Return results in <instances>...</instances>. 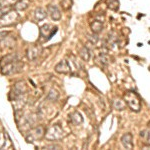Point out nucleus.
Returning a JSON list of instances; mask_svg holds the SVG:
<instances>
[{
    "label": "nucleus",
    "instance_id": "obj_1",
    "mask_svg": "<svg viewBox=\"0 0 150 150\" xmlns=\"http://www.w3.org/2000/svg\"><path fill=\"white\" fill-rule=\"evenodd\" d=\"M124 101L126 102V105L134 112H139L141 110V100L138 94L134 91H127L124 94Z\"/></svg>",
    "mask_w": 150,
    "mask_h": 150
},
{
    "label": "nucleus",
    "instance_id": "obj_2",
    "mask_svg": "<svg viewBox=\"0 0 150 150\" xmlns=\"http://www.w3.org/2000/svg\"><path fill=\"white\" fill-rule=\"evenodd\" d=\"M65 133L63 128L59 124H53L45 131V138L49 141H57L64 137Z\"/></svg>",
    "mask_w": 150,
    "mask_h": 150
},
{
    "label": "nucleus",
    "instance_id": "obj_3",
    "mask_svg": "<svg viewBox=\"0 0 150 150\" xmlns=\"http://www.w3.org/2000/svg\"><path fill=\"white\" fill-rule=\"evenodd\" d=\"M23 67V62L20 61L19 59L14 60V61L7 63L3 66L0 67V71L3 75H13L21 71Z\"/></svg>",
    "mask_w": 150,
    "mask_h": 150
},
{
    "label": "nucleus",
    "instance_id": "obj_4",
    "mask_svg": "<svg viewBox=\"0 0 150 150\" xmlns=\"http://www.w3.org/2000/svg\"><path fill=\"white\" fill-rule=\"evenodd\" d=\"M43 136H45V129L43 126L39 125V126L31 128L25 135V139L28 143H34L35 141L41 139Z\"/></svg>",
    "mask_w": 150,
    "mask_h": 150
},
{
    "label": "nucleus",
    "instance_id": "obj_5",
    "mask_svg": "<svg viewBox=\"0 0 150 150\" xmlns=\"http://www.w3.org/2000/svg\"><path fill=\"white\" fill-rule=\"evenodd\" d=\"M26 91H27V86H26L25 82L24 81L16 82L10 92V99L11 100H15V99H17L20 96L25 95Z\"/></svg>",
    "mask_w": 150,
    "mask_h": 150
},
{
    "label": "nucleus",
    "instance_id": "obj_6",
    "mask_svg": "<svg viewBox=\"0 0 150 150\" xmlns=\"http://www.w3.org/2000/svg\"><path fill=\"white\" fill-rule=\"evenodd\" d=\"M18 18L19 15L17 13V10H10L0 19V26L12 25V24H14L18 20Z\"/></svg>",
    "mask_w": 150,
    "mask_h": 150
},
{
    "label": "nucleus",
    "instance_id": "obj_7",
    "mask_svg": "<svg viewBox=\"0 0 150 150\" xmlns=\"http://www.w3.org/2000/svg\"><path fill=\"white\" fill-rule=\"evenodd\" d=\"M41 53H42V46L35 44L27 48V50H26V56H27L28 60H30V61H35L40 56Z\"/></svg>",
    "mask_w": 150,
    "mask_h": 150
},
{
    "label": "nucleus",
    "instance_id": "obj_8",
    "mask_svg": "<svg viewBox=\"0 0 150 150\" xmlns=\"http://www.w3.org/2000/svg\"><path fill=\"white\" fill-rule=\"evenodd\" d=\"M57 30H58L57 26H55V27H51L49 24H45V25H43L40 27V36L41 37H45L46 41L50 40L53 35L56 34Z\"/></svg>",
    "mask_w": 150,
    "mask_h": 150
},
{
    "label": "nucleus",
    "instance_id": "obj_9",
    "mask_svg": "<svg viewBox=\"0 0 150 150\" xmlns=\"http://www.w3.org/2000/svg\"><path fill=\"white\" fill-rule=\"evenodd\" d=\"M54 69H55V71L59 74H68L71 72V66H70V63L65 59L58 62V63L55 65Z\"/></svg>",
    "mask_w": 150,
    "mask_h": 150
},
{
    "label": "nucleus",
    "instance_id": "obj_10",
    "mask_svg": "<svg viewBox=\"0 0 150 150\" xmlns=\"http://www.w3.org/2000/svg\"><path fill=\"white\" fill-rule=\"evenodd\" d=\"M47 14L50 16V18L54 21H58L61 19V11L58 8L56 5H53V4H50V5L47 6Z\"/></svg>",
    "mask_w": 150,
    "mask_h": 150
},
{
    "label": "nucleus",
    "instance_id": "obj_11",
    "mask_svg": "<svg viewBox=\"0 0 150 150\" xmlns=\"http://www.w3.org/2000/svg\"><path fill=\"white\" fill-rule=\"evenodd\" d=\"M120 141H121L122 146L124 147L125 149L133 148V136L131 133H129V132L124 133L121 136V138H120Z\"/></svg>",
    "mask_w": 150,
    "mask_h": 150
},
{
    "label": "nucleus",
    "instance_id": "obj_12",
    "mask_svg": "<svg viewBox=\"0 0 150 150\" xmlns=\"http://www.w3.org/2000/svg\"><path fill=\"white\" fill-rule=\"evenodd\" d=\"M104 28V24L102 20H98V19H94L92 22L90 23V29L93 33L99 34Z\"/></svg>",
    "mask_w": 150,
    "mask_h": 150
},
{
    "label": "nucleus",
    "instance_id": "obj_13",
    "mask_svg": "<svg viewBox=\"0 0 150 150\" xmlns=\"http://www.w3.org/2000/svg\"><path fill=\"white\" fill-rule=\"evenodd\" d=\"M69 119L72 124L74 125H80L83 123V116L78 111H74V112L69 114Z\"/></svg>",
    "mask_w": 150,
    "mask_h": 150
},
{
    "label": "nucleus",
    "instance_id": "obj_14",
    "mask_svg": "<svg viewBox=\"0 0 150 150\" xmlns=\"http://www.w3.org/2000/svg\"><path fill=\"white\" fill-rule=\"evenodd\" d=\"M47 16V10L44 8H42V7H38V8L35 9L34 11V18L36 21H42L44 20L45 18H46Z\"/></svg>",
    "mask_w": 150,
    "mask_h": 150
},
{
    "label": "nucleus",
    "instance_id": "obj_15",
    "mask_svg": "<svg viewBox=\"0 0 150 150\" xmlns=\"http://www.w3.org/2000/svg\"><path fill=\"white\" fill-rule=\"evenodd\" d=\"M30 3H31L30 0H17L16 3L14 4V8L17 11H24L28 8Z\"/></svg>",
    "mask_w": 150,
    "mask_h": 150
},
{
    "label": "nucleus",
    "instance_id": "obj_16",
    "mask_svg": "<svg viewBox=\"0 0 150 150\" xmlns=\"http://www.w3.org/2000/svg\"><path fill=\"white\" fill-rule=\"evenodd\" d=\"M18 56L16 53H11V54H7L5 56H3L0 59V67L3 66L7 63H10V62L14 61V60H17Z\"/></svg>",
    "mask_w": 150,
    "mask_h": 150
},
{
    "label": "nucleus",
    "instance_id": "obj_17",
    "mask_svg": "<svg viewBox=\"0 0 150 150\" xmlns=\"http://www.w3.org/2000/svg\"><path fill=\"white\" fill-rule=\"evenodd\" d=\"M97 61L102 65V66H106V65L109 63V56H108L107 52L102 51L99 53L97 56Z\"/></svg>",
    "mask_w": 150,
    "mask_h": 150
},
{
    "label": "nucleus",
    "instance_id": "obj_18",
    "mask_svg": "<svg viewBox=\"0 0 150 150\" xmlns=\"http://www.w3.org/2000/svg\"><path fill=\"white\" fill-rule=\"evenodd\" d=\"M79 56L81 57L82 60L84 61H89L90 60V57H91V53H90V50L88 49V47L86 46H83L79 50Z\"/></svg>",
    "mask_w": 150,
    "mask_h": 150
},
{
    "label": "nucleus",
    "instance_id": "obj_19",
    "mask_svg": "<svg viewBox=\"0 0 150 150\" xmlns=\"http://www.w3.org/2000/svg\"><path fill=\"white\" fill-rule=\"evenodd\" d=\"M112 104H113V107H114L116 110L121 111L126 108V102L120 98H115L114 100H113Z\"/></svg>",
    "mask_w": 150,
    "mask_h": 150
},
{
    "label": "nucleus",
    "instance_id": "obj_20",
    "mask_svg": "<svg viewBox=\"0 0 150 150\" xmlns=\"http://www.w3.org/2000/svg\"><path fill=\"white\" fill-rule=\"evenodd\" d=\"M139 135H140V137L144 140V143L150 146V128L149 129L141 130L139 133Z\"/></svg>",
    "mask_w": 150,
    "mask_h": 150
},
{
    "label": "nucleus",
    "instance_id": "obj_21",
    "mask_svg": "<svg viewBox=\"0 0 150 150\" xmlns=\"http://www.w3.org/2000/svg\"><path fill=\"white\" fill-rule=\"evenodd\" d=\"M120 2L118 0H108L107 1V7L112 11H117L119 9Z\"/></svg>",
    "mask_w": 150,
    "mask_h": 150
},
{
    "label": "nucleus",
    "instance_id": "obj_22",
    "mask_svg": "<svg viewBox=\"0 0 150 150\" xmlns=\"http://www.w3.org/2000/svg\"><path fill=\"white\" fill-rule=\"evenodd\" d=\"M46 98L48 100L52 101V102H55V101H57L58 98H59V93H58L55 89H51V90L48 92Z\"/></svg>",
    "mask_w": 150,
    "mask_h": 150
},
{
    "label": "nucleus",
    "instance_id": "obj_23",
    "mask_svg": "<svg viewBox=\"0 0 150 150\" xmlns=\"http://www.w3.org/2000/svg\"><path fill=\"white\" fill-rule=\"evenodd\" d=\"M8 142V135L5 132L0 133V149H4L7 146Z\"/></svg>",
    "mask_w": 150,
    "mask_h": 150
},
{
    "label": "nucleus",
    "instance_id": "obj_24",
    "mask_svg": "<svg viewBox=\"0 0 150 150\" xmlns=\"http://www.w3.org/2000/svg\"><path fill=\"white\" fill-rule=\"evenodd\" d=\"M87 39H88L89 42L91 43L92 45H96L99 41V37H98V34L96 33H91V34H88L87 35Z\"/></svg>",
    "mask_w": 150,
    "mask_h": 150
},
{
    "label": "nucleus",
    "instance_id": "obj_25",
    "mask_svg": "<svg viewBox=\"0 0 150 150\" xmlns=\"http://www.w3.org/2000/svg\"><path fill=\"white\" fill-rule=\"evenodd\" d=\"M73 5V0H61V6L64 10H69Z\"/></svg>",
    "mask_w": 150,
    "mask_h": 150
},
{
    "label": "nucleus",
    "instance_id": "obj_26",
    "mask_svg": "<svg viewBox=\"0 0 150 150\" xmlns=\"http://www.w3.org/2000/svg\"><path fill=\"white\" fill-rule=\"evenodd\" d=\"M17 0H0V7H11Z\"/></svg>",
    "mask_w": 150,
    "mask_h": 150
},
{
    "label": "nucleus",
    "instance_id": "obj_27",
    "mask_svg": "<svg viewBox=\"0 0 150 150\" xmlns=\"http://www.w3.org/2000/svg\"><path fill=\"white\" fill-rule=\"evenodd\" d=\"M9 11H10V7H0V19Z\"/></svg>",
    "mask_w": 150,
    "mask_h": 150
},
{
    "label": "nucleus",
    "instance_id": "obj_28",
    "mask_svg": "<svg viewBox=\"0 0 150 150\" xmlns=\"http://www.w3.org/2000/svg\"><path fill=\"white\" fill-rule=\"evenodd\" d=\"M8 35H9L8 31H1V32H0V44H1L4 40H5V38Z\"/></svg>",
    "mask_w": 150,
    "mask_h": 150
},
{
    "label": "nucleus",
    "instance_id": "obj_29",
    "mask_svg": "<svg viewBox=\"0 0 150 150\" xmlns=\"http://www.w3.org/2000/svg\"><path fill=\"white\" fill-rule=\"evenodd\" d=\"M45 149H59L61 148V147L59 146V145H56V144H51V145H47V146L44 147Z\"/></svg>",
    "mask_w": 150,
    "mask_h": 150
},
{
    "label": "nucleus",
    "instance_id": "obj_30",
    "mask_svg": "<svg viewBox=\"0 0 150 150\" xmlns=\"http://www.w3.org/2000/svg\"><path fill=\"white\" fill-rule=\"evenodd\" d=\"M148 126H149V127H150V122H149V123H148Z\"/></svg>",
    "mask_w": 150,
    "mask_h": 150
}]
</instances>
